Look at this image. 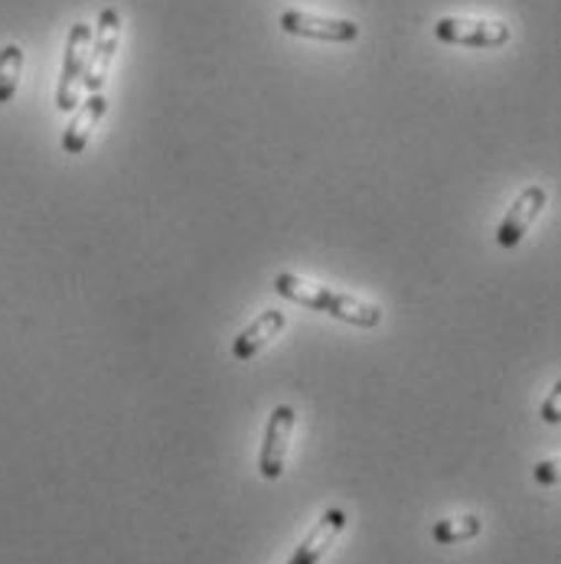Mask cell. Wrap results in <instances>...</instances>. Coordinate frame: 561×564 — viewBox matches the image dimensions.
<instances>
[{
  "instance_id": "3957f363",
  "label": "cell",
  "mask_w": 561,
  "mask_h": 564,
  "mask_svg": "<svg viewBox=\"0 0 561 564\" xmlns=\"http://www.w3.org/2000/svg\"><path fill=\"white\" fill-rule=\"evenodd\" d=\"M434 36L444 46H471V50H496L509 43V26L499 20H477V17H441L434 23Z\"/></svg>"
},
{
  "instance_id": "9c48e42d",
  "label": "cell",
  "mask_w": 561,
  "mask_h": 564,
  "mask_svg": "<svg viewBox=\"0 0 561 564\" xmlns=\"http://www.w3.org/2000/svg\"><path fill=\"white\" fill-rule=\"evenodd\" d=\"M284 326H288V317H284L281 311H265V314H258V317L248 323L239 336L233 339V356H236L239 362H251L274 336H281Z\"/></svg>"
},
{
  "instance_id": "7a4b0ae2",
  "label": "cell",
  "mask_w": 561,
  "mask_h": 564,
  "mask_svg": "<svg viewBox=\"0 0 561 564\" xmlns=\"http://www.w3.org/2000/svg\"><path fill=\"white\" fill-rule=\"evenodd\" d=\"M118 43H121V13H118V7H105L98 13V26L91 33L88 66H85V79H82V88L88 95L105 88V82L111 76V66H115Z\"/></svg>"
},
{
  "instance_id": "5bb4252c",
  "label": "cell",
  "mask_w": 561,
  "mask_h": 564,
  "mask_svg": "<svg viewBox=\"0 0 561 564\" xmlns=\"http://www.w3.org/2000/svg\"><path fill=\"white\" fill-rule=\"evenodd\" d=\"M536 480L542 486L559 484V464H555V460H542V464L536 467Z\"/></svg>"
},
{
  "instance_id": "4fadbf2b",
  "label": "cell",
  "mask_w": 561,
  "mask_h": 564,
  "mask_svg": "<svg viewBox=\"0 0 561 564\" xmlns=\"http://www.w3.org/2000/svg\"><path fill=\"white\" fill-rule=\"evenodd\" d=\"M561 411V389L555 386L552 392H549V399H546V404H542V417L549 421V424H559V414Z\"/></svg>"
},
{
  "instance_id": "8992f818",
  "label": "cell",
  "mask_w": 561,
  "mask_h": 564,
  "mask_svg": "<svg viewBox=\"0 0 561 564\" xmlns=\"http://www.w3.org/2000/svg\"><path fill=\"white\" fill-rule=\"evenodd\" d=\"M281 30L291 36L304 40H323V43H353L359 36V23L346 17H321L308 10H284L281 13Z\"/></svg>"
},
{
  "instance_id": "5b68a950",
  "label": "cell",
  "mask_w": 561,
  "mask_h": 564,
  "mask_svg": "<svg viewBox=\"0 0 561 564\" xmlns=\"http://www.w3.org/2000/svg\"><path fill=\"white\" fill-rule=\"evenodd\" d=\"M294 424H298V411L291 404H278L271 411L268 427H265V441H261V457H258V470L265 480H278L284 474Z\"/></svg>"
},
{
  "instance_id": "8fae6325",
  "label": "cell",
  "mask_w": 561,
  "mask_h": 564,
  "mask_svg": "<svg viewBox=\"0 0 561 564\" xmlns=\"http://www.w3.org/2000/svg\"><path fill=\"white\" fill-rule=\"evenodd\" d=\"M483 532L481 516H457V519H441L431 525V539L438 545H461V542H471Z\"/></svg>"
},
{
  "instance_id": "ba28073f",
  "label": "cell",
  "mask_w": 561,
  "mask_h": 564,
  "mask_svg": "<svg viewBox=\"0 0 561 564\" xmlns=\"http://www.w3.org/2000/svg\"><path fill=\"white\" fill-rule=\"evenodd\" d=\"M346 525H349V512L346 509H339V506L326 509L317 519V525L308 532V539L298 545V552L288 558V564H321L323 555L333 549V542L343 535Z\"/></svg>"
},
{
  "instance_id": "6da1fadb",
  "label": "cell",
  "mask_w": 561,
  "mask_h": 564,
  "mask_svg": "<svg viewBox=\"0 0 561 564\" xmlns=\"http://www.w3.org/2000/svg\"><path fill=\"white\" fill-rule=\"evenodd\" d=\"M274 291L291 301V304H301L308 311H317L326 314L333 321L349 323V326H359V329H376L382 323V311L363 297H353V294H339L333 288H323L317 281H308V278H298L291 271H281L274 274Z\"/></svg>"
},
{
  "instance_id": "7c38bea8",
  "label": "cell",
  "mask_w": 561,
  "mask_h": 564,
  "mask_svg": "<svg viewBox=\"0 0 561 564\" xmlns=\"http://www.w3.org/2000/svg\"><path fill=\"white\" fill-rule=\"evenodd\" d=\"M23 76V50L17 43H7L0 50V105L13 101Z\"/></svg>"
},
{
  "instance_id": "52a82bcc",
  "label": "cell",
  "mask_w": 561,
  "mask_h": 564,
  "mask_svg": "<svg viewBox=\"0 0 561 564\" xmlns=\"http://www.w3.org/2000/svg\"><path fill=\"white\" fill-rule=\"evenodd\" d=\"M546 203H549V189L546 186H526L513 199V206L503 216V223L496 226V242H499V248H516V245L522 242L526 232L532 229V223L539 219V213L546 209Z\"/></svg>"
},
{
  "instance_id": "277c9868",
  "label": "cell",
  "mask_w": 561,
  "mask_h": 564,
  "mask_svg": "<svg viewBox=\"0 0 561 564\" xmlns=\"http://www.w3.org/2000/svg\"><path fill=\"white\" fill-rule=\"evenodd\" d=\"M88 50H91V26L76 23L69 30L66 40V56H63V73L56 85V108L60 111H76L82 101V79H85V66H88Z\"/></svg>"
},
{
  "instance_id": "30bf717a",
  "label": "cell",
  "mask_w": 561,
  "mask_h": 564,
  "mask_svg": "<svg viewBox=\"0 0 561 564\" xmlns=\"http://www.w3.org/2000/svg\"><path fill=\"white\" fill-rule=\"evenodd\" d=\"M105 111H108V98L101 91H91L82 101L79 108H76V115H73V121H69V128L63 131V151L66 154H82L88 148L98 121L105 118Z\"/></svg>"
}]
</instances>
